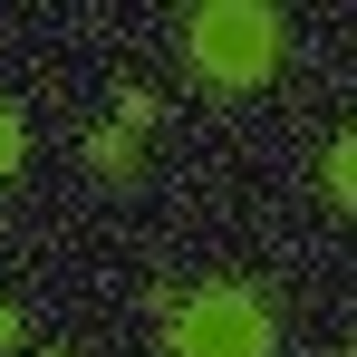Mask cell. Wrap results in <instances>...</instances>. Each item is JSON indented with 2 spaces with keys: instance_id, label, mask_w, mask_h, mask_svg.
Returning <instances> with one entry per match:
<instances>
[{
  "instance_id": "1",
  "label": "cell",
  "mask_w": 357,
  "mask_h": 357,
  "mask_svg": "<svg viewBox=\"0 0 357 357\" xmlns=\"http://www.w3.org/2000/svg\"><path fill=\"white\" fill-rule=\"evenodd\" d=\"M183 68L213 77V87H261L280 68V10H261V0H203L183 20Z\"/></svg>"
},
{
  "instance_id": "2",
  "label": "cell",
  "mask_w": 357,
  "mask_h": 357,
  "mask_svg": "<svg viewBox=\"0 0 357 357\" xmlns=\"http://www.w3.org/2000/svg\"><path fill=\"white\" fill-rule=\"evenodd\" d=\"M174 357H271V309L232 280H203L174 299Z\"/></svg>"
},
{
  "instance_id": "3",
  "label": "cell",
  "mask_w": 357,
  "mask_h": 357,
  "mask_svg": "<svg viewBox=\"0 0 357 357\" xmlns=\"http://www.w3.org/2000/svg\"><path fill=\"white\" fill-rule=\"evenodd\" d=\"M155 116H165V97H155V87H116V135H145Z\"/></svg>"
},
{
  "instance_id": "4",
  "label": "cell",
  "mask_w": 357,
  "mask_h": 357,
  "mask_svg": "<svg viewBox=\"0 0 357 357\" xmlns=\"http://www.w3.org/2000/svg\"><path fill=\"white\" fill-rule=\"evenodd\" d=\"M328 203H338V213L357 203V135H338V145H328Z\"/></svg>"
},
{
  "instance_id": "5",
  "label": "cell",
  "mask_w": 357,
  "mask_h": 357,
  "mask_svg": "<svg viewBox=\"0 0 357 357\" xmlns=\"http://www.w3.org/2000/svg\"><path fill=\"white\" fill-rule=\"evenodd\" d=\"M87 165H97V174H135V135H116V126L87 135Z\"/></svg>"
},
{
  "instance_id": "6",
  "label": "cell",
  "mask_w": 357,
  "mask_h": 357,
  "mask_svg": "<svg viewBox=\"0 0 357 357\" xmlns=\"http://www.w3.org/2000/svg\"><path fill=\"white\" fill-rule=\"evenodd\" d=\"M20 155H29V126L0 107V174H20Z\"/></svg>"
},
{
  "instance_id": "7",
  "label": "cell",
  "mask_w": 357,
  "mask_h": 357,
  "mask_svg": "<svg viewBox=\"0 0 357 357\" xmlns=\"http://www.w3.org/2000/svg\"><path fill=\"white\" fill-rule=\"evenodd\" d=\"M0 348H20V309L10 299H0Z\"/></svg>"
}]
</instances>
